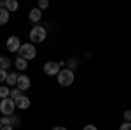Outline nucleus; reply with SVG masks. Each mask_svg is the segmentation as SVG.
<instances>
[{"instance_id": "obj_7", "label": "nucleus", "mask_w": 131, "mask_h": 130, "mask_svg": "<svg viewBox=\"0 0 131 130\" xmlns=\"http://www.w3.org/2000/svg\"><path fill=\"white\" fill-rule=\"evenodd\" d=\"M14 106L19 107V109H28L31 106V100H30V97H26V95H21V97H18V99L14 100Z\"/></svg>"}, {"instance_id": "obj_1", "label": "nucleus", "mask_w": 131, "mask_h": 130, "mask_svg": "<svg viewBox=\"0 0 131 130\" xmlns=\"http://www.w3.org/2000/svg\"><path fill=\"white\" fill-rule=\"evenodd\" d=\"M58 84H61V86H70L72 83H73V79H75V74H73V70L70 69H60V72H58Z\"/></svg>"}, {"instance_id": "obj_9", "label": "nucleus", "mask_w": 131, "mask_h": 130, "mask_svg": "<svg viewBox=\"0 0 131 130\" xmlns=\"http://www.w3.org/2000/svg\"><path fill=\"white\" fill-rule=\"evenodd\" d=\"M18 7H19V4L16 0H4V9L7 12H14V11H18Z\"/></svg>"}, {"instance_id": "obj_16", "label": "nucleus", "mask_w": 131, "mask_h": 130, "mask_svg": "<svg viewBox=\"0 0 131 130\" xmlns=\"http://www.w3.org/2000/svg\"><path fill=\"white\" fill-rule=\"evenodd\" d=\"M7 21H9V12L4 7H0V25H5Z\"/></svg>"}, {"instance_id": "obj_2", "label": "nucleus", "mask_w": 131, "mask_h": 130, "mask_svg": "<svg viewBox=\"0 0 131 130\" xmlns=\"http://www.w3.org/2000/svg\"><path fill=\"white\" fill-rule=\"evenodd\" d=\"M18 53H19V58H23V60H33L35 56H37V49H35V46L33 44H30V42H26V44H21L19 49H18Z\"/></svg>"}, {"instance_id": "obj_19", "label": "nucleus", "mask_w": 131, "mask_h": 130, "mask_svg": "<svg viewBox=\"0 0 131 130\" xmlns=\"http://www.w3.org/2000/svg\"><path fill=\"white\" fill-rule=\"evenodd\" d=\"M47 7H49V2H47V0H40V2H39V7H37V9L42 11V9H47Z\"/></svg>"}, {"instance_id": "obj_21", "label": "nucleus", "mask_w": 131, "mask_h": 130, "mask_svg": "<svg viewBox=\"0 0 131 130\" xmlns=\"http://www.w3.org/2000/svg\"><path fill=\"white\" fill-rule=\"evenodd\" d=\"M119 130H131V123H128V121H124L121 127H119Z\"/></svg>"}, {"instance_id": "obj_4", "label": "nucleus", "mask_w": 131, "mask_h": 130, "mask_svg": "<svg viewBox=\"0 0 131 130\" xmlns=\"http://www.w3.org/2000/svg\"><path fill=\"white\" fill-rule=\"evenodd\" d=\"M14 111H16L14 100H10L9 97L0 100V114H4V116H12V114H14Z\"/></svg>"}, {"instance_id": "obj_3", "label": "nucleus", "mask_w": 131, "mask_h": 130, "mask_svg": "<svg viewBox=\"0 0 131 130\" xmlns=\"http://www.w3.org/2000/svg\"><path fill=\"white\" fill-rule=\"evenodd\" d=\"M46 37H47V32H46V28L44 27H40V25H37V27H33L30 30V44H33V42H37V44H40V42H44L46 40Z\"/></svg>"}, {"instance_id": "obj_24", "label": "nucleus", "mask_w": 131, "mask_h": 130, "mask_svg": "<svg viewBox=\"0 0 131 130\" xmlns=\"http://www.w3.org/2000/svg\"><path fill=\"white\" fill-rule=\"evenodd\" d=\"M52 130H67V127H61V125H58V127H54Z\"/></svg>"}, {"instance_id": "obj_10", "label": "nucleus", "mask_w": 131, "mask_h": 130, "mask_svg": "<svg viewBox=\"0 0 131 130\" xmlns=\"http://www.w3.org/2000/svg\"><path fill=\"white\" fill-rule=\"evenodd\" d=\"M28 18H30V21H33V23L40 21V18H42V11H39L37 7H35V9H31V11H30V14H28Z\"/></svg>"}, {"instance_id": "obj_23", "label": "nucleus", "mask_w": 131, "mask_h": 130, "mask_svg": "<svg viewBox=\"0 0 131 130\" xmlns=\"http://www.w3.org/2000/svg\"><path fill=\"white\" fill-rule=\"evenodd\" d=\"M82 130H98V127H96V125H91V123H89V125H86Z\"/></svg>"}, {"instance_id": "obj_12", "label": "nucleus", "mask_w": 131, "mask_h": 130, "mask_svg": "<svg viewBox=\"0 0 131 130\" xmlns=\"http://www.w3.org/2000/svg\"><path fill=\"white\" fill-rule=\"evenodd\" d=\"M10 69V60L7 56H0V70H9Z\"/></svg>"}, {"instance_id": "obj_14", "label": "nucleus", "mask_w": 131, "mask_h": 130, "mask_svg": "<svg viewBox=\"0 0 131 130\" xmlns=\"http://www.w3.org/2000/svg\"><path fill=\"white\" fill-rule=\"evenodd\" d=\"M16 81H18V74H16V72H10V74H7V79H5V83H7L9 86H16Z\"/></svg>"}, {"instance_id": "obj_18", "label": "nucleus", "mask_w": 131, "mask_h": 130, "mask_svg": "<svg viewBox=\"0 0 131 130\" xmlns=\"http://www.w3.org/2000/svg\"><path fill=\"white\" fill-rule=\"evenodd\" d=\"M9 90H10L9 86H0V100L9 97Z\"/></svg>"}, {"instance_id": "obj_8", "label": "nucleus", "mask_w": 131, "mask_h": 130, "mask_svg": "<svg viewBox=\"0 0 131 130\" xmlns=\"http://www.w3.org/2000/svg\"><path fill=\"white\" fill-rule=\"evenodd\" d=\"M30 84H31V81L28 76H18V81H16V88H19L21 91H25V90H28L30 88Z\"/></svg>"}, {"instance_id": "obj_6", "label": "nucleus", "mask_w": 131, "mask_h": 130, "mask_svg": "<svg viewBox=\"0 0 131 130\" xmlns=\"http://www.w3.org/2000/svg\"><path fill=\"white\" fill-rule=\"evenodd\" d=\"M44 72H46L47 76H58V72H60L58 62H46V63H44Z\"/></svg>"}, {"instance_id": "obj_15", "label": "nucleus", "mask_w": 131, "mask_h": 130, "mask_svg": "<svg viewBox=\"0 0 131 130\" xmlns=\"http://www.w3.org/2000/svg\"><path fill=\"white\" fill-rule=\"evenodd\" d=\"M77 67H79V60H77L75 56H72V58H68V62H67V69L75 70Z\"/></svg>"}, {"instance_id": "obj_17", "label": "nucleus", "mask_w": 131, "mask_h": 130, "mask_svg": "<svg viewBox=\"0 0 131 130\" xmlns=\"http://www.w3.org/2000/svg\"><path fill=\"white\" fill-rule=\"evenodd\" d=\"M19 123H21V120L18 118V116H14V114H12V116H9V127H12V128H14V127H18Z\"/></svg>"}, {"instance_id": "obj_25", "label": "nucleus", "mask_w": 131, "mask_h": 130, "mask_svg": "<svg viewBox=\"0 0 131 130\" xmlns=\"http://www.w3.org/2000/svg\"><path fill=\"white\" fill-rule=\"evenodd\" d=\"M0 130H14V128H12V127H2Z\"/></svg>"}, {"instance_id": "obj_13", "label": "nucleus", "mask_w": 131, "mask_h": 130, "mask_svg": "<svg viewBox=\"0 0 131 130\" xmlns=\"http://www.w3.org/2000/svg\"><path fill=\"white\" fill-rule=\"evenodd\" d=\"M21 95H23V91H21L19 88H16V86L9 90V99H10V100H16L18 97H21Z\"/></svg>"}, {"instance_id": "obj_26", "label": "nucleus", "mask_w": 131, "mask_h": 130, "mask_svg": "<svg viewBox=\"0 0 131 130\" xmlns=\"http://www.w3.org/2000/svg\"><path fill=\"white\" fill-rule=\"evenodd\" d=\"M0 128H2V123H0Z\"/></svg>"}, {"instance_id": "obj_22", "label": "nucleus", "mask_w": 131, "mask_h": 130, "mask_svg": "<svg viewBox=\"0 0 131 130\" xmlns=\"http://www.w3.org/2000/svg\"><path fill=\"white\" fill-rule=\"evenodd\" d=\"M122 116H124V121H128V123H129V120H131V111H124V114H122Z\"/></svg>"}, {"instance_id": "obj_11", "label": "nucleus", "mask_w": 131, "mask_h": 130, "mask_svg": "<svg viewBox=\"0 0 131 130\" xmlns=\"http://www.w3.org/2000/svg\"><path fill=\"white\" fill-rule=\"evenodd\" d=\"M14 65H16V69H18V70H26V67H28V62L18 56V58H16V62H14Z\"/></svg>"}, {"instance_id": "obj_5", "label": "nucleus", "mask_w": 131, "mask_h": 130, "mask_svg": "<svg viewBox=\"0 0 131 130\" xmlns=\"http://www.w3.org/2000/svg\"><path fill=\"white\" fill-rule=\"evenodd\" d=\"M5 46H7V49H9L10 53H18V49H19V46H21L19 37H18V35H9Z\"/></svg>"}, {"instance_id": "obj_20", "label": "nucleus", "mask_w": 131, "mask_h": 130, "mask_svg": "<svg viewBox=\"0 0 131 130\" xmlns=\"http://www.w3.org/2000/svg\"><path fill=\"white\" fill-rule=\"evenodd\" d=\"M7 70H0V83H5V79H7Z\"/></svg>"}]
</instances>
